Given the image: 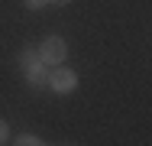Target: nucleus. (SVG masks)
Masks as SVG:
<instances>
[{"label":"nucleus","mask_w":152,"mask_h":146,"mask_svg":"<svg viewBox=\"0 0 152 146\" xmlns=\"http://www.w3.org/2000/svg\"><path fill=\"white\" fill-rule=\"evenodd\" d=\"M20 68H23V78H26L29 88H45L49 85V65L39 58V49L26 46L20 52Z\"/></svg>","instance_id":"f257e3e1"},{"label":"nucleus","mask_w":152,"mask_h":146,"mask_svg":"<svg viewBox=\"0 0 152 146\" xmlns=\"http://www.w3.org/2000/svg\"><path fill=\"white\" fill-rule=\"evenodd\" d=\"M39 58H42L49 68L61 65V62L68 58V46H65V39H61V36H49V39L39 46Z\"/></svg>","instance_id":"f03ea898"},{"label":"nucleus","mask_w":152,"mask_h":146,"mask_svg":"<svg viewBox=\"0 0 152 146\" xmlns=\"http://www.w3.org/2000/svg\"><path fill=\"white\" fill-rule=\"evenodd\" d=\"M55 94H71L75 88H78V75L71 72V68H65V65H55L52 72H49V85Z\"/></svg>","instance_id":"7ed1b4c3"},{"label":"nucleus","mask_w":152,"mask_h":146,"mask_svg":"<svg viewBox=\"0 0 152 146\" xmlns=\"http://www.w3.org/2000/svg\"><path fill=\"white\" fill-rule=\"evenodd\" d=\"M16 143H20V146H39L42 140H39V136H32V133H23V136H16Z\"/></svg>","instance_id":"20e7f679"},{"label":"nucleus","mask_w":152,"mask_h":146,"mask_svg":"<svg viewBox=\"0 0 152 146\" xmlns=\"http://www.w3.org/2000/svg\"><path fill=\"white\" fill-rule=\"evenodd\" d=\"M10 140V127H7V120H0V143H7Z\"/></svg>","instance_id":"39448f33"},{"label":"nucleus","mask_w":152,"mask_h":146,"mask_svg":"<svg viewBox=\"0 0 152 146\" xmlns=\"http://www.w3.org/2000/svg\"><path fill=\"white\" fill-rule=\"evenodd\" d=\"M23 3H26V7H29V10H39V7H45V3H49V0H23Z\"/></svg>","instance_id":"423d86ee"},{"label":"nucleus","mask_w":152,"mask_h":146,"mask_svg":"<svg viewBox=\"0 0 152 146\" xmlns=\"http://www.w3.org/2000/svg\"><path fill=\"white\" fill-rule=\"evenodd\" d=\"M49 3H71V0H49Z\"/></svg>","instance_id":"0eeeda50"}]
</instances>
